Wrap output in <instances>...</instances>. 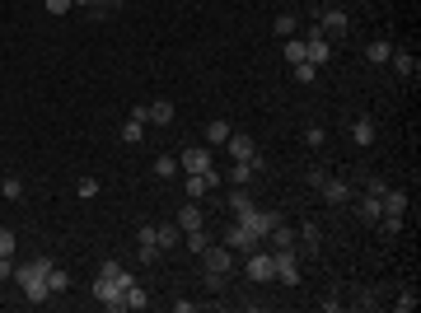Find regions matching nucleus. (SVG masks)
<instances>
[{
    "mask_svg": "<svg viewBox=\"0 0 421 313\" xmlns=\"http://www.w3.org/2000/svg\"><path fill=\"white\" fill-rule=\"evenodd\" d=\"M202 225H206V215H202V206H197V201H187L183 210H178V229H202Z\"/></svg>",
    "mask_w": 421,
    "mask_h": 313,
    "instance_id": "obj_13",
    "label": "nucleus"
},
{
    "mask_svg": "<svg viewBox=\"0 0 421 313\" xmlns=\"http://www.w3.org/2000/svg\"><path fill=\"white\" fill-rule=\"evenodd\" d=\"M220 243H225V248H234V253H253V248H258V238L248 234V229H243V225H230V229H225V238H220Z\"/></svg>",
    "mask_w": 421,
    "mask_h": 313,
    "instance_id": "obj_8",
    "label": "nucleus"
},
{
    "mask_svg": "<svg viewBox=\"0 0 421 313\" xmlns=\"http://www.w3.org/2000/svg\"><path fill=\"white\" fill-rule=\"evenodd\" d=\"M122 140H127V145H141V140H145V122L127 117V122H122Z\"/></svg>",
    "mask_w": 421,
    "mask_h": 313,
    "instance_id": "obj_25",
    "label": "nucleus"
},
{
    "mask_svg": "<svg viewBox=\"0 0 421 313\" xmlns=\"http://www.w3.org/2000/svg\"><path fill=\"white\" fill-rule=\"evenodd\" d=\"M272 253H276V248H295V229H290V225H281V220H276V225H272Z\"/></svg>",
    "mask_w": 421,
    "mask_h": 313,
    "instance_id": "obj_18",
    "label": "nucleus"
},
{
    "mask_svg": "<svg viewBox=\"0 0 421 313\" xmlns=\"http://www.w3.org/2000/svg\"><path fill=\"white\" fill-rule=\"evenodd\" d=\"M94 299H99V304H104V309H127V304H122V286H117V281H108V276H99V281H94Z\"/></svg>",
    "mask_w": 421,
    "mask_h": 313,
    "instance_id": "obj_7",
    "label": "nucleus"
},
{
    "mask_svg": "<svg viewBox=\"0 0 421 313\" xmlns=\"http://www.w3.org/2000/svg\"><path fill=\"white\" fill-rule=\"evenodd\" d=\"M225 150H230V159H253V155H258V145H253V136H243V131H230V140H225Z\"/></svg>",
    "mask_w": 421,
    "mask_h": 313,
    "instance_id": "obj_9",
    "label": "nucleus"
},
{
    "mask_svg": "<svg viewBox=\"0 0 421 313\" xmlns=\"http://www.w3.org/2000/svg\"><path fill=\"white\" fill-rule=\"evenodd\" d=\"M328 56H333V42H328V33H323V28H314V33L304 38V61H314L318 71H323V61H328Z\"/></svg>",
    "mask_w": 421,
    "mask_h": 313,
    "instance_id": "obj_6",
    "label": "nucleus"
},
{
    "mask_svg": "<svg viewBox=\"0 0 421 313\" xmlns=\"http://www.w3.org/2000/svg\"><path fill=\"white\" fill-rule=\"evenodd\" d=\"M318 187H323V201H328V206H342L346 197H351V187H346L342 178H323Z\"/></svg>",
    "mask_w": 421,
    "mask_h": 313,
    "instance_id": "obj_11",
    "label": "nucleus"
},
{
    "mask_svg": "<svg viewBox=\"0 0 421 313\" xmlns=\"http://www.w3.org/2000/svg\"><path fill=\"white\" fill-rule=\"evenodd\" d=\"M394 309H398V313L417 309V290H402V295H398V299H394Z\"/></svg>",
    "mask_w": 421,
    "mask_h": 313,
    "instance_id": "obj_36",
    "label": "nucleus"
},
{
    "mask_svg": "<svg viewBox=\"0 0 421 313\" xmlns=\"http://www.w3.org/2000/svg\"><path fill=\"white\" fill-rule=\"evenodd\" d=\"M178 168H187V173H206V168H215V164H210V150H183V155H178Z\"/></svg>",
    "mask_w": 421,
    "mask_h": 313,
    "instance_id": "obj_10",
    "label": "nucleus"
},
{
    "mask_svg": "<svg viewBox=\"0 0 421 313\" xmlns=\"http://www.w3.org/2000/svg\"><path fill=\"white\" fill-rule=\"evenodd\" d=\"M178 238H183V229H178V225H155V243H159V253L178 248Z\"/></svg>",
    "mask_w": 421,
    "mask_h": 313,
    "instance_id": "obj_14",
    "label": "nucleus"
},
{
    "mask_svg": "<svg viewBox=\"0 0 421 313\" xmlns=\"http://www.w3.org/2000/svg\"><path fill=\"white\" fill-rule=\"evenodd\" d=\"M145 122L169 127V122H173V103H164V99H159V103H150V108H145Z\"/></svg>",
    "mask_w": 421,
    "mask_h": 313,
    "instance_id": "obj_16",
    "label": "nucleus"
},
{
    "mask_svg": "<svg viewBox=\"0 0 421 313\" xmlns=\"http://www.w3.org/2000/svg\"><path fill=\"white\" fill-rule=\"evenodd\" d=\"M365 56H370V66H384V61L394 56V47H389L384 38H374V42H370V47H365Z\"/></svg>",
    "mask_w": 421,
    "mask_h": 313,
    "instance_id": "obj_22",
    "label": "nucleus"
},
{
    "mask_svg": "<svg viewBox=\"0 0 421 313\" xmlns=\"http://www.w3.org/2000/svg\"><path fill=\"white\" fill-rule=\"evenodd\" d=\"M210 187H206V173H187V201H202Z\"/></svg>",
    "mask_w": 421,
    "mask_h": 313,
    "instance_id": "obj_26",
    "label": "nucleus"
},
{
    "mask_svg": "<svg viewBox=\"0 0 421 313\" xmlns=\"http://www.w3.org/2000/svg\"><path fill=\"white\" fill-rule=\"evenodd\" d=\"M351 136H356V145H374V122H370V117H361V122L351 127Z\"/></svg>",
    "mask_w": 421,
    "mask_h": 313,
    "instance_id": "obj_27",
    "label": "nucleus"
},
{
    "mask_svg": "<svg viewBox=\"0 0 421 313\" xmlns=\"http://www.w3.org/2000/svg\"><path fill=\"white\" fill-rule=\"evenodd\" d=\"M71 5H99V0H71Z\"/></svg>",
    "mask_w": 421,
    "mask_h": 313,
    "instance_id": "obj_43",
    "label": "nucleus"
},
{
    "mask_svg": "<svg viewBox=\"0 0 421 313\" xmlns=\"http://www.w3.org/2000/svg\"><path fill=\"white\" fill-rule=\"evenodd\" d=\"M356 215H361V225H374V220L384 215V201H379L374 192H365V197H361V206H356Z\"/></svg>",
    "mask_w": 421,
    "mask_h": 313,
    "instance_id": "obj_12",
    "label": "nucleus"
},
{
    "mask_svg": "<svg viewBox=\"0 0 421 313\" xmlns=\"http://www.w3.org/2000/svg\"><path fill=\"white\" fill-rule=\"evenodd\" d=\"M178 173V155H159L155 159V178H173Z\"/></svg>",
    "mask_w": 421,
    "mask_h": 313,
    "instance_id": "obj_28",
    "label": "nucleus"
},
{
    "mask_svg": "<svg viewBox=\"0 0 421 313\" xmlns=\"http://www.w3.org/2000/svg\"><path fill=\"white\" fill-rule=\"evenodd\" d=\"M99 5H127V0H99Z\"/></svg>",
    "mask_w": 421,
    "mask_h": 313,
    "instance_id": "obj_44",
    "label": "nucleus"
},
{
    "mask_svg": "<svg viewBox=\"0 0 421 313\" xmlns=\"http://www.w3.org/2000/svg\"><path fill=\"white\" fill-rule=\"evenodd\" d=\"M323 140H328V131H323V127H309V131H304V145H314V150H318Z\"/></svg>",
    "mask_w": 421,
    "mask_h": 313,
    "instance_id": "obj_40",
    "label": "nucleus"
},
{
    "mask_svg": "<svg viewBox=\"0 0 421 313\" xmlns=\"http://www.w3.org/2000/svg\"><path fill=\"white\" fill-rule=\"evenodd\" d=\"M295 79H300V84H314V79H318V66H314V61H300V66H295Z\"/></svg>",
    "mask_w": 421,
    "mask_h": 313,
    "instance_id": "obj_32",
    "label": "nucleus"
},
{
    "mask_svg": "<svg viewBox=\"0 0 421 313\" xmlns=\"http://www.w3.org/2000/svg\"><path fill=\"white\" fill-rule=\"evenodd\" d=\"M318 28H323V33H337V38H342V33H346V14H342V10H328V14L318 19Z\"/></svg>",
    "mask_w": 421,
    "mask_h": 313,
    "instance_id": "obj_19",
    "label": "nucleus"
},
{
    "mask_svg": "<svg viewBox=\"0 0 421 313\" xmlns=\"http://www.w3.org/2000/svg\"><path fill=\"white\" fill-rule=\"evenodd\" d=\"M243 276H248L253 286H267V281H276V266H272V253H263V248L243 253Z\"/></svg>",
    "mask_w": 421,
    "mask_h": 313,
    "instance_id": "obj_3",
    "label": "nucleus"
},
{
    "mask_svg": "<svg viewBox=\"0 0 421 313\" xmlns=\"http://www.w3.org/2000/svg\"><path fill=\"white\" fill-rule=\"evenodd\" d=\"M379 201H384V215H402V210H407V192L384 187V197H379Z\"/></svg>",
    "mask_w": 421,
    "mask_h": 313,
    "instance_id": "obj_17",
    "label": "nucleus"
},
{
    "mask_svg": "<svg viewBox=\"0 0 421 313\" xmlns=\"http://www.w3.org/2000/svg\"><path fill=\"white\" fill-rule=\"evenodd\" d=\"M122 304H127V309H150V299H145V290L136 286V281H132V286H127V290H122Z\"/></svg>",
    "mask_w": 421,
    "mask_h": 313,
    "instance_id": "obj_24",
    "label": "nucleus"
},
{
    "mask_svg": "<svg viewBox=\"0 0 421 313\" xmlns=\"http://www.w3.org/2000/svg\"><path fill=\"white\" fill-rule=\"evenodd\" d=\"M0 197L19 201V197H24V183H19V178H5V183H0Z\"/></svg>",
    "mask_w": 421,
    "mask_h": 313,
    "instance_id": "obj_34",
    "label": "nucleus"
},
{
    "mask_svg": "<svg viewBox=\"0 0 421 313\" xmlns=\"http://www.w3.org/2000/svg\"><path fill=\"white\" fill-rule=\"evenodd\" d=\"M225 140H230V122H225V117L206 122V145H225Z\"/></svg>",
    "mask_w": 421,
    "mask_h": 313,
    "instance_id": "obj_20",
    "label": "nucleus"
},
{
    "mask_svg": "<svg viewBox=\"0 0 421 313\" xmlns=\"http://www.w3.org/2000/svg\"><path fill=\"white\" fill-rule=\"evenodd\" d=\"M389 61H394V71H398L402 79H412V75H417V56H407V52H394Z\"/></svg>",
    "mask_w": 421,
    "mask_h": 313,
    "instance_id": "obj_23",
    "label": "nucleus"
},
{
    "mask_svg": "<svg viewBox=\"0 0 421 313\" xmlns=\"http://www.w3.org/2000/svg\"><path fill=\"white\" fill-rule=\"evenodd\" d=\"M5 276H14V262L10 258H0V281H5Z\"/></svg>",
    "mask_w": 421,
    "mask_h": 313,
    "instance_id": "obj_42",
    "label": "nucleus"
},
{
    "mask_svg": "<svg viewBox=\"0 0 421 313\" xmlns=\"http://www.w3.org/2000/svg\"><path fill=\"white\" fill-rule=\"evenodd\" d=\"M300 238H304V248H309V253H318V243H323L318 225H300Z\"/></svg>",
    "mask_w": 421,
    "mask_h": 313,
    "instance_id": "obj_31",
    "label": "nucleus"
},
{
    "mask_svg": "<svg viewBox=\"0 0 421 313\" xmlns=\"http://www.w3.org/2000/svg\"><path fill=\"white\" fill-rule=\"evenodd\" d=\"M206 248H210V238L202 234V229H187V253H197V258H202Z\"/></svg>",
    "mask_w": 421,
    "mask_h": 313,
    "instance_id": "obj_29",
    "label": "nucleus"
},
{
    "mask_svg": "<svg viewBox=\"0 0 421 313\" xmlns=\"http://www.w3.org/2000/svg\"><path fill=\"white\" fill-rule=\"evenodd\" d=\"M276 33H281V38H290V33H295V14H276Z\"/></svg>",
    "mask_w": 421,
    "mask_h": 313,
    "instance_id": "obj_38",
    "label": "nucleus"
},
{
    "mask_svg": "<svg viewBox=\"0 0 421 313\" xmlns=\"http://www.w3.org/2000/svg\"><path fill=\"white\" fill-rule=\"evenodd\" d=\"M276 220H281L276 210H258V206H248V210H243V215H239V225H243L248 234L258 238V243H263V238L272 234V225H276Z\"/></svg>",
    "mask_w": 421,
    "mask_h": 313,
    "instance_id": "obj_4",
    "label": "nucleus"
},
{
    "mask_svg": "<svg viewBox=\"0 0 421 313\" xmlns=\"http://www.w3.org/2000/svg\"><path fill=\"white\" fill-rule=\"evenodd\" d=\"M248 206H253V197H248V192L239 187L234 197H230V210H234V220H239V215H243V210H248Z\"/></svg>",
    "mask_w": 421,
    "mask_h": 313,
    "instance_id": "obj_33",
    "label": "nucleus"
},
{
    "mask_svg": "<svg viewBox=\"0 0 421 313\" xmlns=\"http://www.w3.org/2000/svg\"><path fill=\"white\" fill-rule=\"evenodd\" d=\"M286 61H290V66L304 61V38H286Z\"/></svg>",
    "mask_w": 421,
    "mask_h": 313,
    "instance_id": "obj_30",
    "label": "nucleus"
},
{
    "mask_svg": "<svg viewBox=\"0 0 421 313\" xmlns=\"http://www.w3.org/2000/svg\"><path fill=\"white\" fill-rule=\"evenodd\" d=\"M374 225H379V229H384V234L394 238L398 229H402V215H379V220H374Z\"/></svg>",
    "mask_w": 421,
    "mask_h": 313,
    "instance_id": "obj_35",
    "label": "nucleus"
},
{
    "mask_svg": "<svg viewBox=\"0 0 421 313\" xmlns=\"http://www.w3.org/2000/svg\"><path fill=\"white\" fill-rule=\"evenodd\" d=\"M202 258H206V286L220 290V286H225V276L234 271V248H225V243H210Z\"/></svg>",
    "mask_w": 421,
    "mask_h": 313,
    "instance_id": "obj_2",
    "label": "nucleus"
},
{
    "mask_svg": "<svg viewBox=\"0 0 421 313\" xmlns=\"http://www.w3.org/2000/svg\"><path fill=\"white\" fill-rule=\"evenodd\" d=\"M47 266H52V258H38V262H24V266H14V281H19V290H24L28 304H47V299H52V286H47Z\"/></svg>",
    "mask_w": 421,
    "mask_h": 313,
    "instance_id": "obj_1",
    "label": "nucleus"
},
{
    "mask_svg": "<svg viewBox=\"0 0 421 313\" xmlns=\"http://www.w3.org/2000/svg\"><path fill=\"white\" fill-rule=\"evenodd\" d=\"M75 192L84 197V201H94V197H99V183H94V178H80V183H75Z\"/></svg>",
    "mask_w": 421,
    "mask_h": 313,
    "instance_id": "obj_37",
    "label": "nucleus"
},
{
    "mask_svg": "<svg viewBox=\"0 0 421 313\" xmlns=\"http://www.w3.org/2000/svg\"><path fill=\"white\" fill-rule=\"evenodd\" d=\"M99 276H108V281H117L122 290H127V286L136 281V276L127 271V266H122V262H104V266H99Z\"/></svg>",
    "mask_w": 421,
    "mask_h": 313,
    "instance_id": "obj_15",
    "label": "nucleus"
},
{
    "mask_svg": "<svg viewBox=\"0 0 421 313\" xmlns=\"http://www.w3.org/2000/svg\"><path fill=\"white\" fill-rule=\"evenodd\" d=\"M272 266H276V281H281V286H300V258H295V248H276V253H272Z\"/></svg>",
    "mask_w": 421,
    "mask_h": 313,
    "instance_id": "obj_5",
    "label": "nucleus"
},
{
    "mask_svg": "<svg viewBox=\"0 0 421 313\" xmlns=\"http://www.w3.org/2000/svg\"><path fill=\"white\" fill-rule=\"evenodd\" d=\"M43 5H47L52 14H66V10H71V0H43Z\"/></svg>",
    "mask_w": 421,
    "mask_h": 313,
    "instance_id": "obj_41",
    "label": "nucleus"
},
{
    "mask_svg": "<svg viewBox=\"0 0 421 313\" xmlns=\"http://www.w3.org/2000/svg\"><path fill=\"white\" fill-rule=\"evenodd\" d=\"M14 243H19V238L10 234V229H0V258H14Z\"/></svg>",
    "mask_w": 421,
    "mask_h": 313,
    "instance_id": "obj_39",
    "label": "nucleus"
},
{
    "mask_svg": "<svg viewBox=\"0 0 421 313\" xmlns=\"http://www.w3.org/2000/svg\"><path fill=\"white\" fill-rule=\"evenodd\" d=\"M47 286H52V295H66V290H71V276H66V266H47Z\"/></svg>",
    "mask_w": 421,
    "mask_h": 313,
    "instance_id": "obj_21",
    "label": "nucleus"
}]
</instances>
